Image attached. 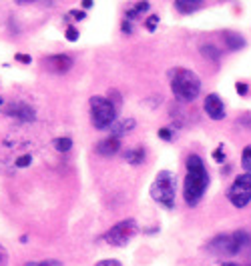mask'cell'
<instances>
[{"label": "cell", "mask_w": 251, "mask_h": 266, "mask_svg": "<svg viewBox=\"0 0 251 266\" xmlns=\"http://www.w3.org/2000/svg\"><path fill=\"white\" fill-rule=\"evenodd\" d=\"M109 100L115 104L117 110L121 108V94H119V90H109Z\"/></svg>", "instance_id": "obj_26"}, {"label": "cell", "mask_w": 251, "mask_h": 266, "mask_svg": "<svg viewBox=\"0 0 251 266\" xmlns=\"http://www.w3.org/2000/svg\"><path fill=\"white\" fill-rule=\"evenodd\" d=\"M78 36H80V32H78L75 26H69V28H67V32H65V38H67L69 42H76V40H78Z\"/></svg>", "instance_id": "obj_22"}, {"label": "cell", "mask_w": 251, "mask_h": 266, "mask_svg": "<svg viewBox=\"0 0 251 266\" xmlns=\"http://www.w3.org/2000/svg\"><path fill=\"white\" fill-rule=\"evenodd\" d=\"M75 60L69 54H50L43 58V68L50 74H65L73 68Z\"/></svg>", "instance_id": "obj_8"}, {"label": "cell", "mask_w": 251, "mask_h": 266, "mask_svg": "<svg viewBox=\"0 0 251 266\" xmlns=\"http://www.w3.org/2000/svg\"><path fill=\"white\" fill-rule=\"evenodd\" d=\"M137 232H139L137 220L127 218V220L117 222L115 226H111L104 232V240H107V244H111V246H127Z\"/></svg>", "instance_id": "obj_6"}, {"label": "cell", "mask_w": 251, "mask_h": 266, "mask_svg": "<svg viewBox=\"0 0 251 266\" xmlns=\"http://www.w3.org/2000/svg\"><path fill=\"white\" fill-rule=\"evenodd\" d=\"M203 108H205L207 116L211 118V120H223V118L227 116V112H225V104H223V100L219 98V94H215V92H211V94L205 96Z\"/></svg>", "instance_id": "obj_9"}, {"label": "cell", "mask_w": 251, "mask_h": 266, "mask_svg": "<svg viewBox=\"0 0 251 266\" xmlns=\"http://www.w3.org/2000/svg\"><path fill=\"white\" fill-rule=\"evenodd\" d=\"M237 124L243 126V128H247V130H251V114L245 112L243 116H239V118H237Z\"/></svg>", "instance_id": "obj_24"}, {"label": "cell", "mask_w": 251, "mask_h": 266, "mask_svg": "<svg viewBox=\"0 0 251 266\" xmlns=\"http://www.w3.org/2000/svg\"><path fill=\"white\" fill-rule=\"evenodd\" d=\"M245 252H247V254H249V256H251V244H249V246H247V250H245ZM249 264H251V262H249Z\"/></svg>", "instance_id": "obj_36"}, {"label": "cell", "mask_w": 251, "mask_h": 266, "mask_svg": "<svg viewBox=\"0 0 251 266\" xmlns=\"http://www.w3.org/2000/svg\"><path fill=\"white\" fill-rule=\"evenodd\" d=\"M95 266H121V262L111 258V260H100V262H97Z\"/></svg>", "instance_id": "obj_32"}, {"label": "cell", "mask_w": 251, "mask_h": 266, "mask_svg": "<svg viewBox=\"0 0 251 266\" xmlns=\"http://www.w3.org/2000/svg\"><path fill=\"white\" fill-rule=\"evenodd\" d=\"M221 266H241V264H237V262H223Z\"/></svg>", "instance_id": "obj_35"}, {"label": "cell", "mask_w": 251, "mask_h": 266, "mask_svg": "<svg viewBox=\"0 0 251 266\" xmlns=\"http://www.w3.org/2000/svg\"><path fill=\"white\" fill-rule=\"evenodd\" d=\"M159 138H163V140H171V138H173L171 128H159Z\"/></svg>", "instance_id": "obj_29"}, {"label": "cell", "mask_w": 251, "mask_h": 266, "mask_svg": "<svg viewBox=\"0 0 251 266\" xmlns=\"http://www.w3.org/2000/svg\"><path fill=\"white\" fill-rule=\"evenodd\" d=\"M14 58H16L18 62H25V64H30V62H32V58H30L28 54H16Z\"/></svg>", "instance_id": "obj_33"}, {"label": "cell", "mask_w": 251, "mask_h": 266, "mask_svg": "<svg viewBox=\"0 0 251 266\" xmlns=\"http://www.w3.org/2000/svg\"><path fill=\"white\" fill-rule=\"evenodd\" d=\"M135 126H137L135 118H125V120H121V122H115V124L111 126V136H115V138L121 140V136H125V134H129V132H133Z\"/></svg>", "instance_id": "obj_13"}, {"label": "cell", "mask_w": 251, "mask_h": 266, "mask_svg": "<svg viewBox=\"0 0 251 266\" xmlns=\"http://www.w3.org/2000/svg\"><path fill=\"white\" fill-rule=\"evenodd\" d=\"M91 120L97 130H107L117 122V108L104 96H91Z\"/></svg>", "instance_id": "obj_5"}, {"label": "cell", "mask_w": 251, "mask_h": 266, "mask_svg": "<svg viewBox=\"0 0 251 266\" xmlns=\"http://www.w3.org/2000/svg\"><path fill=\"white\" fill-rule=\"evenodd\" d=\"M149 8H151V4H149V2H137L133 8H129V10H127V20H137L139 16H143Z\"/></svg>", "instance_id": "obj_17"}, {"label": "cell", "mask_w": 251, "mask_h": 266, "mask_svg": "<svg viewBox=\"0 0 251 266\" xmlns=\"http://www.w3.org/2000/svg\"><path fill=\"white\" fill-rule=\"evenodd\" d=\"M227 198L235 208H245L251 202V174L249 172L235 176L233 184L227 190Z\"/></svg>", "instance_id": "obj_7"}, {"label": "cell", "mask_w": 251, "mask_h": 266, "mask_svg": "<svg viewBox=\"0 0 251 266\" xmlns=\"http://www.w3.org/2000/svg\"><path fill=\"white\" fill-rule=\"evenodd\" d=\"M157 24H159V14H153V16L147 18V22H145V28H147L149 32H153L157 28Z\"/></svg>", "instance_id": "obj_21"}, {"label": "cell", "mask_w": 251, "mask_h": 266, "mask_svg": "<svg viewBox=\"0 0 251 266\" xmlns=\"http://www.w3.org/2000/svg\"><path fill=\"white\" fill-rule=\"evenodd\" d=\"M221 38H223V42H225V46L229 48V50H241V48H245V38L239 34V32H233V30H223L221 32Z\"/></svg>", "instance_id": "obj_12"}, {"label": "cell", "mask_w": 251, "mask_h": 266, "mask_svg": "<svg viewBox=\"0 0 251 266\" xmlns=\"http://www.w3.org/2000/svg\"><path fill=\"white\" fill-rule=\"evenodd\" d=\"M119 148H121V140L115 138V136H109V138L100 140L95 150H97V154H100V156L109 158V156H115V154L119 152Z\"/></svg>", "instance_id": "obj_11"}, {"label": "cell", "mask_w": 251, "mask_h": 266, "mask_svg": "<svg viewBox=\"0 0 251 266\" xmlns=\"http://www.w3.org/2000/svg\"><path fill=\"white\" fill-rule=\"evenodd\" d=\"M235 90H237V94H239V96H247L249 86H247L245 82H237V84H235Z\"/></svg>", "instance_id": "obj_27"}, {"label": "cell", "mask_w": 251, "mask_h": 266, "mask_svg": "<svg viewBox=\"0 0 251 266\" xmlns=\"http://www.w3.org/2000/svg\"><path fill=\"white\" fill-rule=\"evenodd\" d=\"M52 146H54V150H58V152H69V150L73 148V138H69V136H58V138L52 140Z\"/></svg>", "instance_id": "obj_18"}, {"label": "cell", "mask_w": 251, "mask_h": 266, "mask_svg": "<svg viewBox=\"0 0 251 266\" xmlns=\"http://www.w3.org/2000/svg\"><path fill=\"white\" fill-rule=\"evenodd\" d=\"M175 194H177V178L171 170H159L157 178L151 184V198L159 202L163 208L175 206Z\"/></svg>", "instance_id": "obj_4"}, {"label": "cell", "mask_w": 251, "mask_h": 266, "mask_svg": "<svg viewBox=\"0 0 251 266\" xmlns=\"http://www.w3.org/2000/svg\"><path fill=\"white\" fill-rule=\"evenodd\" d=\"M171 90L179 102H193L201 92V80L193 70L175 68L171 72Z\"/></svg>", "instance_id": "obj_2"}, {"label": "cell", "mask_w": 251, "mask_h": 266, "mask_svg": "<svg viewBox=\"0 0 251 266\" xmlns=\"http://www.w3.org/2000/svg\"><path fill=\"white\" fill-rule=\"evenodd\" d=\"M69 16H73L75 20H85V18H87V12H85V10H71Z\"/></svg>", "instance_id": "obj_30"}, {"label": "cell", "mask_w": 251, "mask_h": 266, "mask_svg": "<svg viewBox=\"0 0 251 266\" xmlns=\"http://www.w3.org/2000/svg\"><path fill=\"white\" fill-rule=\"evenodd\" d=\"M30 162H32V156H30V154H23V156H18V158L14 160V166H18V168H26V166H30Z\"/></svg>", "instance_id": "obj_20"}, {"label": "cell", "mask_w": 251, "mask_h": 266, "mask_svg": "<svg viewBox=\"0 0 251 266\" xmlns=\"http://www.w3.org/2000/svg\"><path fill=\"white\" fill-rule=\"evenodd\" d=\"M241 166L245 172L251 174V144L243 148V154H241Z\"/></svg>", "instance_id": "obj_19"}, {"label": "cell", "mask_w": 251, "mask_h": 266, "mask_svg": "<svg viewBox=\"0 0 251 266\" xmlns=\"http://www.w3.org/2000/svg\"><path fill=\"white\" fill-rule=\"evenodd\" d=\"M25 266H62L58 260H40V262H26Z\"/></svg>", "instance_id": "obj_23"}, {"label": "cell", "mask_w": 251, "mask_h": 266, "mask_svg": "<svg viewBox=\"0 0 251 266\" xmlns=\"http://www.w3.org/2000/svg\"><path fill=\"white\" fill-rule=\"evenodd\" d=\"M185 182H183V196L187 206H197L209 186V172L199 154H189L185 160Z\"/></svg>", "instance_id": "obj_1"}, {"label": "cell", "mask_w": 251, "mask_h": 266, "mask_svg": "<svg viewBox=\"0 0 251 266\" xmlns=\"http://www.w3.org/2000/svg\"><path fill=\"white\" fill-rule=\"evenodd\" d=\"M251 244V236L245 230H237L231 234H219L207 244V250H211L215 256H235L245 252Z\"/></svg>", "instance_id": "obj_3"}, {"label": "cell", "mask_w": 251, "mask_h": 266, "mask_svg": "<svg viewBox=\"0 0 251 266\" xmlns=\"http://www.w3.org/2000/svg\"><path fill=\"white\" fill-rule=\"evenodd\" d=\"M199 50H201L203 58L211 60V62H219V58H221V50H219L217 46H213V44H203Z\"/></svg>", "instance_id": "obj_16"}, {"label": "cell", "mask_w": 251, "mask_h": 266, "mask_svg": "<svg viewBox=\"0 0 251 266\" xmlns=\"http://www.w3.org/2000/svg\"><path fill=\"white\" fill-rule=\"evenodd\" d=\"M121 30H123V34H133V24H131V20L125 18L123 24H121Z\"/></svg>", "instance_id": "obj_28"}, {"label": "cell", "mask_w": 251, "mask_h": 266, "mask_svg": "<svg viewBox=\"0 0 251 266\" xmlns=\"http://www.w3.org/2000/svg\"><path fill=\"white\" fill-rule=\"evenodd\" d=\"M213 160H217V162H225V150H223V144H219V146L213 150Z\"/></svg>", "instance_id": "obj_25"}, {"label": "cell", "mask_w": 251, "mask_h": 266, "mask_svg": "<svg viewBox=\"0 0 251 266\" xmlns=\"http://www.w3.org/2000/svg\"><path fill=\"white\" fill-rule=\"evenodd\" d=\"M8 114L12 118H16L18 122H32L36 118V112H34V108L26 102H14L8 106Z\"/></svg>", "instance_id": "obj_10"}, {"label": "cell", "mask_w": 251, "mask_h": 266, "mask_svg": "<svg viewBox=\"0 0 251 266\" xmlns=\"http://www.w3.org/2000/svg\"><path fill=\"white\" fill-rule=\"evenodd\" d=\"M175 8H177L181 14H193V12H197V10L203 8V2H185V0H177Z\"/></svg>", "instance_id": "obj_15"}, {"label": "cell", "mask_w": 251, "mask_h": 266, "mask_svg": "<svg viewBox=\"0 0 251 266\" xmlns=\"http://www.w3.org/2000/svg\"><path fill=\"white\" fill-rule=\"evenodd\" d=\"M91 6H93L91 0H85V2H82V8H91Z\"/></svg>", "instance_id": "obj_34"}, {"label": "cell", "mask_w": 251, "mask_h": 266, "mask_svg": "<svg viewBox=\"0 0 251 266\" xmlns=\"http://www.w3.org/2000/svg\"><path fill=\"white\" fill-rule=\"evenodd\" d=\"M123 158L127 160L129 164H133V166H139V164L145 162V148L143 146H135V148L125 150L123 152Z\"/></svg>", "instance_id": "obj_14"}, {"label": "cell", "mask_w": 251, "mask_h": 266, "mask_svg": "<svg viewBox=\"0 0 251 266\" xmlns=\"http://www.w3.org/2000/svg\"><path fill=\"white\" fill-rule=\"evenodd\" d=\"M6 262H8V252L2 244H0V266H6Z\"/></svg>", "instance_id": "obj_31"}, {"label": "cell", "mask_w": 251, "mask_h": 266, "mask_svg": "<svg viewBox=\"0 0 251 266\" xmlns=\"http://www.w3.org/2000/svg\"><path fill=\"white\" fill-rule=\"evenodd\" d=\"M249 266H251V264H249Z\"/></svg>", "instance_id": "obj_37"}]
</instances>
